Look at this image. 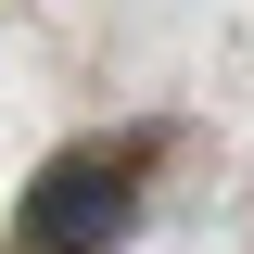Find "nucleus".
<instances>
[{
    "label": "nucleus",
    "instance_id": "nucleus-1",
    "mask_svg": "<svg viewBox=\"0 0 254 254\" xmlns=\"http://www.w3.org/2000/svg\"><path fill=\"white\" fill-rule=\"evenodd\" d=\"M140 229V165L127 153H64L26 190V254H115Z\"/></svg>",
    "mask_w": 254,
    "mask_h": 254
}]
</instances>
